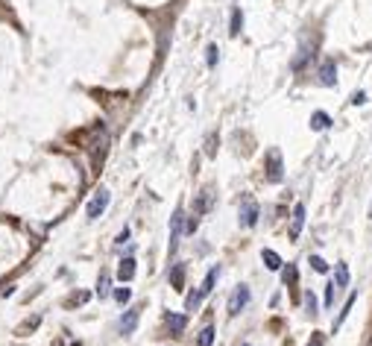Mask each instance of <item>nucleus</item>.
Masks as SVG:
<instances>
[{
    "instance_id": "f3484780",
    "label": "nucleus",
    "mask_w": 372,
    "mask_h": 346,
    "mask_svg": "<svg viewBox=\"0 0 372 346\" xmlns=\"http://www.w3.org/2000/svg\"><path fill=\"white\" fill-rule=\"evenodd\" d=\"M202 299H205V294H202V290H194V294H188V299H185V308H188V311H197Z\"/></svg>"
},
{
    "instance_id": "393cba45",
    "label": "nucleus",
    "mask_w": 372,
    "mask_h": 346,
    "mask_svg": "<svg viewBox=\"0 0 372 346\" xmlns=\"http://www.w3.org/2000/svg\"><path fill=\"white\" fill-rule=\"evenodd\" d=\"M115 299L120 302V305H126L129 299H132V290H129V287H117V290H115Z\"/></svg>"
},
{
    "instance_id": "20e7f679",
    "label": "nucleus",
    "mask_w": 372,
    "mask_h": 346,
    "mask_svg": "<svg viewBox=\"0 0 372 346\" xmlns=\"http://www.w3.org/2000/svg\"><path fill=\"white\" fill-rule=\"evenodd\" d=\"M267 179L270 182H281V179H284V170H281V153H279V150H270V153H267Z\"/></svg>"
},
{
    "instance_id": "2f4dec72",
    "label": "nucleus",
    "mask_w": 372,
    "mask_h": 346,
    "mask_svg": "<svg viewBox=\"0 0 372 346\" xmlns=\"http://www.w3.org/2000/svg\"><path fill=\"white\" fill-rule=\"evenodd\" d=\"M308 346H323V332H314V337H311Z\"/></svg>"
},
{
    "instance_id": "a878e982",
    "label": "nucleus",
    "mask_w": 372,
    "mask_h": 346,
    "mask_svg": "<svg viewBox=\"0 0 372 346\" xmlns=\"http://www.w3.org/2000/svg\"><path fill=\"white\" fill-rule=\"evenodd\" d=\"M311 267H314L316 273H326V270H328V264L323 261V258H320V255H311Z\"/></svg>"
},
{
    "instance_id": "a211bd4d",
    "label": "nucleus",
    "mask_w": 372,
    "mask_h": 346,
    "mask_svg": "<svg viewBox=\"0 0 372 346\" xmlns=\"http://www.w3.org/2000/svg\"><path fill=\"white\" fill-rule=\"evenodd\" d=\"M311 56H314V53H311V47H302V50H299V56L293 59V71H299V68H305V62L311 59Z\"/></svg>"
},
{
    "instance_id": "7c9ffc66",
    "label": "nucleus",
    "mask_w": 372,
    "mask_h": 346,
    "mask_svg": "<svg viewBox=\"0 0 372 346\" xmlns=\"http://www.w3.org/2000/svg\"><path fill=\"white\" fill-rule=\"evenodd\" d=\"M334 287H337L334 282H331V285L326 287V305H331V302H334Z\"/></svg>"
},
{
    "instance_id": "f8f14e48",
    "label": "nucleus",
    "mask_w": 372,
    "mask_h": 346,
    "mask_svg": "<svg viewBox=\"0 0 372 346\" xmlns=\"http://www.w3.org/2000/svg\"><path fill=\"white\" fill-rule=\"evenodd\" d=\"M167 326H170V332H173V334L185 332L188 317H185V314H167Z\"/></svg>"
},
{
    "instance_id": "423d86ee",
    "label": "nucleus",
    "mask_w": 372,
    "mask_h": 346,
    "mask_svg": "<svg viewBox=\"0 0 372 346\" xmlns=\"http://www.w3.org/2000/svg\"><path fill=\"white\" fill-rule=\"evenodd\" d=\"M182 223H185V211L179 208V211L170 217V250H176V244H179V235H182Z\"/></svg>"
},
{
    "instance_id": "1a4fd4ad",
    "label": "nucleus",
    "mask_w": 372,
    "mask_h": 346,
    "mask_svg": "<svg viewBox=\"0 0 372 346\" xmlns=\"http://www.w3.org/2000/svg\"><path fill=\"white\" fill-rule=\"evenodd\" d=\"M117 279H120V282H132V279H135V258H123V261H120Z\"/></svg>"
},
{
    "instance_id": "9b49d317",
    "label": "nucleus",
    "mask_w": 372,
    "mask_h": 346,
    "mask_svg": "<svg viewBox=\"0 0 372 346\" xmlns=\"http://www.w3.org/2000/svg\"><path fill=\"white\" fill-rule=\"evenodd\" d=\"M331 126V118H328L326 112H314L311 115V129L314 132H323V129H328Z\"/></svg>"
},
{
    "instance_id": "72a5a7b5",
    "label": "nucleus",
    "mask_w": 372,
    "mask_h": 346,
    "mask_svg": "<svg viewBox=\"0 0 372 346\" xmlns=\"http://www.w3.org/2000/svg\"><path fill=\"white\" fill-rule=\"evenodd\" d=\"M246 346H249V343H246Z\"/></svg>"
},
{
    "instance_id": "f03ea898",
    "label": "nucleus",
    "mask_w": 372,
    "mask_h": 346,
    "mask_svg": "<svg viewBox=\"0 0 372 346\" xmlns=\"http://www.w3.org/2000/svg\"><path fill=\"white\" fill-rule=\"evenodd\" d=\"M255 223H258V203L252 197H244V203H241V226L252 229Z\"/></svg>"
},
{
    "instance_id": "39448f33",
    "label": "nucleus",
    "mask_w": 372,
    "mask_h": 346,
    "mask_svg": "<svg viewBox=\"0 0 372 346\" xmlns=\"http://www.w3.org/2000/svg\"><path fill=\"white\" fill-rule=\"evenodd\" d=\"M320 83L326 88L337 85V65H334V59H323V65H320Z\"/></svg>"
},
{
    "instance_id": "dca6fc26",
    "label": "nucleus",
    "mask_w": 372,
    "mask_h": 346,
    "mask_svg": "<svg viewBox=\"0 0 372 346\" xmlns=\"http://www.w3.org/2000/svg\"><path fill=\"white\" fill-rule=\"evenodd\" d=\"M217 276H220V267H211L208 276H205V282H202V287H199V290H202L205 297H208L211 290H214V282H217Z\"/></svg>"
},
{
    "instance_id": "6e6552de",
    "label": "nucleus",
    "mask_w": 372,
    "mask_h": 346,
    "mask_svg": "<svg viewBox=\"0 0 372 346\" xmlns=\"http://www.w3.org/2000/svg\"><path fill=\"white\" fill-rule=\"evenodd\" d=\"M305 226V205H293V223H290V238H299V232Z\"/></svg>"
},
{
    "instance_id": "c85d7f7f",
    "label": "nucleus",
    "mask_w": 372,
    "mask_h": 346,
    "mask_svg": "<svg viewBox=\"0 0 372 346\" xmlns=\"http://www.w3.org/2000/svg\"><path fill=\"white\" fill-rule=\"evenodd\" d=\"M214 144H217V138H214V135H208V141H205V153H208V155L217 153V147H214Z\"/></svg>"
},
{
    "instance_id": "b1692460",
    "label": "nucleus",
    "mask_w": 372,
    "mask_h": 346,
    "mask_svg": "<svg viewBox=\"0 0 372 346\" xmlns=\"http://www.w3.org/2000/svg\"><path fill=\"white\" fill-rule=\"evenodd\" d=\"M296 267H293V264H287V267H284V273H281V279H284V285H293V282H296Z\"/></svg>"
},
{
    "instance_id": "4be33fe9",
    "label": "nucleus",
    "mask_w": 372,
    "mask_h": 346,
    "mask_svg": "<svg viewBox=\"0 0 372 346\" xmlns=\"http://www.w3.org/2000/svg\"><path fill=\"white\" fill-rule=\"evenodd\" d=\"M211 343H214V326H205L199 332V346H211Z\"/></svg>"
},
{
    "instance_id": "cd10ccee",
    "label": "nucleus",
    "mask_w": 372,
    "mask_h": 346,
    "mask_svg": "<svg viewBox=\"0 0 372 346\" xmlns=\"http://www.w3.org/2000/svg\"><path fill=\"white\" fill-rule=\"evenodd\" d=\"M197 226H199V215H191V217H188V223H185V232H188V235H194Z\"/></svg>"
},
{
    "instance_id": "9d476101",
    "label": "nucleus",
    "mask_w": 372,
    "mask_h": 346,
    "mask_svg": "<svg viewBox=\"0 0 372 346\" xmlns=\"http://www.w3.org/2000/svg\"><path fill=\"white\" fill-rule=\"evenodd\" d=\"M208 208H211V188H205V191L194 200V215H205Z\"/></svg>"
},
{
    "instance_id": "473e14b6",
    "label": "nucleus",
    "mask_w": 372,
    "mask_h": 346,
    "mask_svg": "<svg viewBox=\"0 0 372 346\" xmlns=\"http://www.w3.org/2000/svg\"><path fill=\"white\" fill-rule=\"evenodd\" d=\"M369 217H372V208H369Z\"/></svg>"
},
{
    "instance_id": "5701e85b",
    "label": "nucleus",
    "mask_w": 372,
    "mask_h": 346,
    "mask_svg": "<svg viewBox=\"0 0 372 346\" xmlns=\"http://www.w3.org/2000/svg\"><path fill=\"white\" fill-rule=\"evenodd\" d=\"M355 299H358V294H352V297H349V302H346V308L340 311V317H337V320H334V329H340V323H343V320H346V317H349V311H352V305H355Z\"/></svg>"
},
{
    "instance_id": "2eb2a0df",
    "label": "nucleus",
    "mask_w": 372,
    "mask_h": 346,
    "mask_svg": "<svg viewBox=\"0 0 372 346\" xmlns=\"http://www.w3.org/2000/svg\"><path fill=\"white\" fill-rule=\"evenodd\" d=\"M261 258H264V264H267L270 270H281V258H279V252H273V250H264L261 252Z\"/></svg>"
},
{
    "instance_id": "bb28decb",
    "label": "nucleus",
    "mask_w": 372,
    "mask_h": 346,
    "mask_svg": "<svg viewBox=\"0 0 372 346\" xmlns=\"http://www.w3.org/2000/svg\"><path fill=\"white\" fill-rule=\"evenodd\" d=\"M305 308H308V314H316V297L311 294V290L305 294Z\"/></svg>"
},
{
    "instance_id": "ddd939ff",
    "label": "nucleus",
    "mask_w": 372,
    "mask_h": 346,
    "mask_svg": "<svg viewBox=\"0 0 372 346\" xmlns=\"http://www.w3.org/2000/svg\"><path fill=\"white\" fill-rule=\"evenodd\" d=\"M170 285H173L176 290H182V285H185V264H173V270H170Z\"/></svg>"
},
{
    "instance_id": "6ab92c4d",
    "label": "nucleus",
    "mask_w": 372,
    "mask_h": 346,
    "mask_svg": "<svg viewBox=\"0 0 372 346\" xmlns=\"http://www.w3.org/2000/svg\"><path fill=\"white\" fill-rule=\"evenodd\" d=\"M334 285L337 287L349 285V267H346V264H337V279H334Z\"/></svg>"
},
{
    "instance_id": "f257e3e1",
    "label": "nucleus",
    "mask_w": 372,
    "mask_h": 346,
    "mask_svg": "<svg viewBox=\"0 0 372 346\" xmlns=\"http://www.w3.org/2000/svg\"><path fill=\"white\" fill-rule=\"evenodd\" d=\"M249 299H252L249 287H246V285H237L232 290V297H229V314H241V311L249 305Z\"/></svg>"
},
{
    "instance_id": "c756f323",
    "label": "nucleus",
    "mask_w": 372,
    "mask_h": 346,
    "mask_svg": "<svg viewBox=\"0 0 372 346\" xmlns=\"http://www.w3.org/2000/svg\"><path fill=\"white\" fill-rule=\"evenodd\" d=\"M352 103H355V106H363V103H366V94H363V91H355V94H352Z\"/></svg>"
},
{
    "instance_id": "7ed1b4c3",
    "label": "nucleus",
    "mask_w": 372,
    "mask_h": 346,
    "mask_svg": "<svg viewBox=\"0 0 372 346\" xmlns=\"http://www.w3.org/2000/svg\"><path fill=\"white\" fill-rule=\"evenodd\" d=\"M105 208H109V191L105 188H100V191L94 194V200L88 203V208H85V215L91 217V220H97V217L103 215Z\"/></svg>"
},
{
    "instance_id": "4468645a",
    "label": "nucleus",
    "mask_w": 372,
    "mask_h": 346,
    "mask_svg": "<svg viewBox=\"0 0 372 346\" xmlns=\"http://www.w3.org/2000/svg\"><path fill=\"white\" fill-rule=\"evenodd\" d=\"M244 30V12L241 9H232V24H229V36H241Z\"/></svg>"
},
{
    "instance_id": "0eeeda50",
    "label": "nucleus",
    "mask_w": 372,
    "mask_h": 346,
    "mask_svg": "<svg viewBox=\"0 0 372 346\" xmlns=\"http://www.w3.org/2000/svg\"><path fill=\"white\" fill-rule=\"evenodd\" d=\"M138 317H141V308H129L123 317H120V332L123 334H132L135 326H138Z\"/></svg>"
},
{
    "instance_id": "412c9836",
    "label": "nucleus",
    "mask_w": 372,
    "mask_h": 346,
    "mask_svg": "<svg viewBox=\"0 0 372 346\" xmlns=\"http://www.w3.org/2000/svg\"><path fill=\"white\" fill-rule=\"evenodd\" d=\"M217 59H220L217 44H208V50H205V62H208V68H217Z\"/></svg>"
},
{
    "instance_id": "aec40b11",
    "label": "nucleus",
    "mask_w": 372,
    "mask_h": 346,
    "mask_svg": "<svg viewBox=\"0 0 372 346\" xmlns=\"http://www.w3.org/2000/svg\"><path fill=\"white\" fill-rule=\"evenodd\" d=\"M109 285H112V279H109V273H103V276H100V282H97V297H100V299L109 297V290H112Z\"/></svg>"
}]
</instances>
